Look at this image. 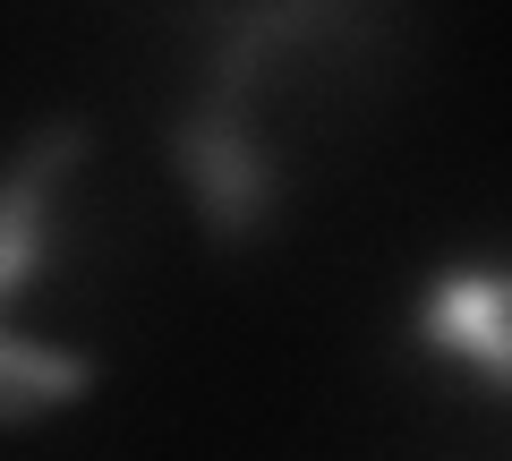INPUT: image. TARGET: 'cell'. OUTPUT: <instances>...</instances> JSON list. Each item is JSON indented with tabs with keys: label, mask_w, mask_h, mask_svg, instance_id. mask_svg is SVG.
Returning <instances> with one entry per match:
<instances>
[{
	"label": "cell",
	"mask_w": 512,
	"mask_h": 461,
	"mask_svg": "<svg viewBox=\"0 0 512 461\" xmlns=\"http://www.w3.org/2000/svg\"><path fill=\"white\" fill-rule=\"evenodd\" d=\"M103 385V359L77 342H35V333L0 325V427H35L52 410L86 402Z\"/></svg>",
	"instance_id": "4"
},
{
	"label": "cell",
	"mask_w": 512,
	"mask_h": 461,
	"mask_svg": "<svg viewBox=\"0 0 512 461\" xmlns=\"http://www.w3.org/2000/svg\"><path fill=\"white\" fill-rule=\"evenodd\" d=\"M86 146H94V129L77 111H60V120H43V129L9 154V171H0V325L18 316L26 282L52 257V197L69 188V171L86 163Z\"/></svg>",
	"instance_id": "2"
},
{
	"label": "cell",
	"mask_w": 512,
	"mask_h": 461,
	"mask_svg": "<svg viewBox=\"0 0 512 461\" xmlns=\"http://www.w3.org/2000/svg\"><path fill=\"white\" fill-rule=\"evenodd\" d=\"M419 342L478 376L487 393H512V299L495 265H453L419 291Z\"/></svg>",
	"instance_id": "3"
},
{
	"label": "cell",
	"mask_w": 512,
	"mask_h": 461,
	"mask_svg": "<svg viewBox=\"0 0 512 461\" xmlns=\"http://www.w3.org/2000/svg\"><path fill=\"white\" fill-rule=\"evenodd\" d=\"M367 52H376V0H274L222 35L197 103L163 137L214 248H256L291 197L274 171V86L359 69Z\"/></svg>",
	"instance_id": "1"
}]
</instances>
